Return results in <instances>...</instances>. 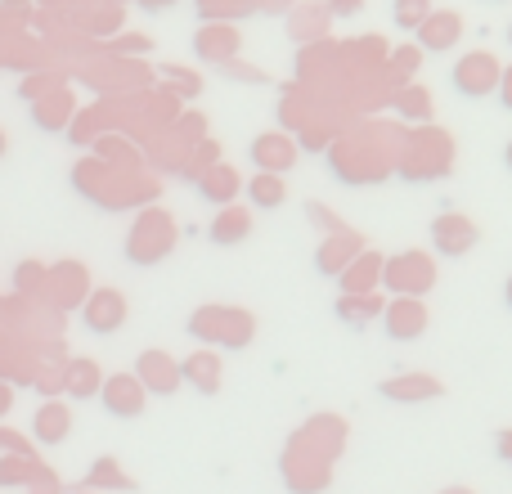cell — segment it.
<instances>
[{"label":"cell","mask_w":512,"mask_h":494,"mask_svg":"<svg viewBox=\"0 0 512 494\" xmlns=\"http://www.w3.org/2000/svg\"><path fill=\"white\" fill-rule=\"evenodd\" d=\"M99 396H104V409L113 418H140L144 414V396H149V391L140 387V378H108L104 387H99Z\"/></svg>","instance_id":"6da1fadb"},{"label":"cell","mask_w":512,"mask_h":494,"mask_svg":"<svg viewBox=\"0 0 512 494\" xmlns=\"http://www.w3.org/2000/svg\"><path fill=\"white\" fill-rule=\"evenodd\" d=\"M32 432H36V441H41V445L68 441V432H72V409L63 405V400H50V405H41V409H36V418H32Z\"/></svg>","instance_id":"7a4b0ae2"},{"label":"cell","mask_w":512,"mask_h":494,"mask_svg":"<svg viewBox=\"0 0 512 494\" xmlns=\"http://www.w3.org/2000/svg\"><path fill=\"white\" fill-rule=\"evenodd\" d=\"M140 387H144V391H162V396H171V391L180 387V369L167 360V355L144 351V355H140Z\"/></svg>","instance_id":"3957f363"},{"label":"cell","mask_w":512,"mask_h":494,"mask_svg":"<svg viewBox=\"0 0 512 494\" xmlns=\"http://www.w3.org/2000/svg\"><path fill=\"white\" fill-rule=\"evenodd\" d=\"M382 396L387 400H400V405H414V400H436L441 396V382L436 378H391V382H382Z\"/></svg>","instance_id":"277c9868"},{"label":"cell","mask_w":512,"mask_h":494,"mask_svg":"<svg viewBox=\"0 0 512 494\" xmlns=\"http://www.w3.org/2000/svg\"><path fill=\"white\" fill-rule=\"evenodd\" d=\"M122 315H126V306L117 292H99V297L86 306V324L95 328V333H113V328L122 324Z\"/></svg>","instance_id":"5b68a950"},{"label":"cell","mask_w":512,"mask_h":494,"mask_svg":"<svg viewBox=\"0 0 512 494\" xmlns=\"http://www.w3.org/2000/svg\"><path fill=\"white\" fill-rule=\"evenodd\" d=\"M180 382H194V387H203L207 396H212V391L221 387V364H216L212 355H189V360L180 364Z\"/></svg>","instance_id":"8992f818"},{"label":"cell","mask_w":512,"mask_h":494,"mask_svg":"<svg viewBox=\"0 0 512 494\" xmlns=\"http://www.w3.org/2000/svg\"><path fill=\"white\" fill-rule=\"evenodd\" d=\"M423 324H427V315H423V306H414V301H400V306L387 315V333L391 337H418L423 333Z\"/></svg>","instance_id":"52a82bcc"},{"label":"cell","mask_w":512,"mask_h":494,"mask_svg":"<svg viewBox=\"0 0 512 494\" xmlns=\"http://www.w3.org/2000/svg\"><path fill=\"white\" fill-rule=\"evenodd\" d=\"M68 387H72V396H90V391H99V369L90 360H77L72 373H68Z\"/></svg>","instance_id":"ba28073f"},{"label":"cell","mask_w":512,"mask_h":494,"mask_svg":"<svg viewBox=\"0 0 512 494\" xmlns=\"http://www.w3.org/2000/svg\"><path fill=\"white\" fill-rule=\"evenodd\" d=\"M18 18H23V5H18V0H9V5H0V27H14Z\"/></svg>","instance_id":"9c48e42d"},{"label":"cell","mask_w":512,"mask_h":494,"mask_svg":"<svg viewBox=\"0 0 512 494\" xmlns=\"http://www.w3.org/2000/svg\"><path fill=\"white\" fill-rule=\"evenodd\" d=\"M499 454L512 463V432H499Z\"/></svg>","instance_id":"30bf717a"},{"label":"cell","mask_w":512,"mask_h":494,"mask_svg":"<svg viewBox=\"0 0 512 494\" xmlns=\"http://www.w3.org/2000/svg\"><path fill=\"white\" fill-rule=\"evenodd\" d=\"M0 153H5V135H0Z\"/></svg>","instance_id":"8fae6325"},{"label":"cell","mask_w":512,"mask_h":494,"mask_svg":"<svg viewBox=\"0 0 512 494\" xmlns=\"http://www.w3.org/2000/svg\"><path fill=\"white\" fill-rule=\"evenodd\" d=\"M508 301H512V279H508Z\"/></svg>","instance_id":"7c38bea8"}]
</instances>
